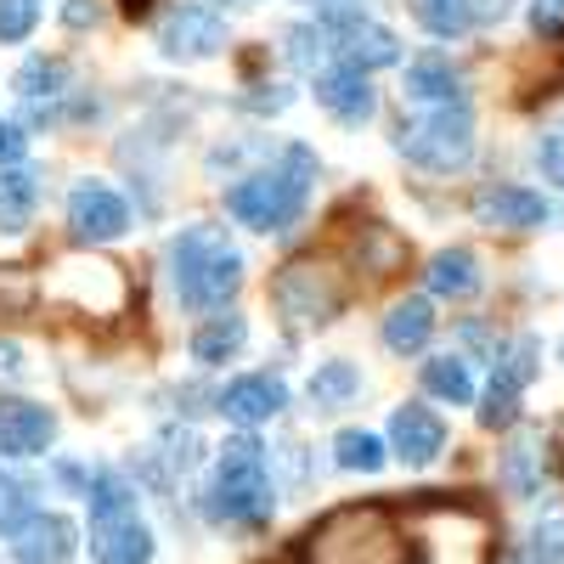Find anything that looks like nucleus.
<instances>
[{"instance_id":"1a4fd4ad","label":"nucleus","mask_w":564,"mask_h":564,"mask_svg":"<svg viewBox=\"0 0 564 564\" xmlns=\"http://www.w3.org/2000/svg\"><path fill=\"white\" fill-rule=\"evenodd\" d=\"M130 226V204L102 181H79L68 193V231L79 243H113Z\"/></svg>"},{"instance_id":"79ce46f5","label":"nucleus","mask_w":564,"mask_h":564,"mask_svg":"<svg viewBox=\"0 0 564 564\" xmlns=\"http://www.w3.org/2000/svg\"><path fill=\"white\" fill-rule=\"evenodd\" d=\"M0 372H18V350L12 345H0Z\"/></svg>"},{"instance_id":"aec40b11","label":"nucleus","mask_w":564,"mask_h":564,"mask_svg":"<svg viewBox=\"0 0 564 564\" xmlns=\"http://www.w3.org/2000/svg\"><path fill=\"white\" fill-rule=\"evenodd\" d=\"M430 334H435L430 300H401V305H390V316H384V345H390L395 356L423 350V345H430Z\"/></svg>"},{"instance_id":"a19ab883","label":"nucleus","mask_w":564,"mask_h":564,"mask_svg":"<svg viewBox=\"0 0 564 564\" xmlns=\"http://www.w3.org/2000/svg\"><path fill=\"white\" fill-rule=\"evenodd\" d=\"M468 12H475V23H480V18H502L508 0H468Z\"/></svg>"},{"instance_id":"f257e3e1","label":"nucleus","mask_w":564,"mask_h":564,"mask_svg":"<svg viewBox=\"0 0 564 564\" xmlns=\"http://www.w3.org/2000/svg\"><path fill=\"white\" fill-rule=\"evenodd\" d=\"M300 564H406V531L384 502H345L305 531Z\"/></svg>"},{"instance_id":"20e7f679","label":"nucleus","mask_w":564,"mask_h":564,"mask_svg":"<svg viewBox=\"0 0 564 564\" xmlns=\"http://www.w3.org/2000/svg\"><path fill=\"white\" fill-rule=\"evenodd\" d=\"M311 181H316V153L311 148H289L271 170H260V175L231 186L226 209L238 215L243 226H254V231H289L305 215Z\"/></svg>"},{"instance_id":"dca6fc26","label":"nucleus","mask_w":564,"mask_h":564,"mask_svg":"<svg viewBox=\"0 0 564 564\" xmlns=\"http://www.w3.org/2000/svg\"><path fill=\"white\" fill-rule=\"evenodd\" d=\"M97 289H102L113 305H124V276H119V265H102V260H74V265H57L52 294L74 300L79 311H97Z\"/></svg>"},{"instance_id":"4c0bfd02","label":"nucleus","mask_w":564,"mask_h":564,"mask_svg":"<svg viewBox=\"0 0 564 564\" xmlns=\"http://www.w3.org/2000/svg\"><path fill=\"white\" fill-rule=\"evenodd\" d=\"M23 148H29V135H23V124H12V119H0V164H12V159H23Z\"/></svg>"},{"instance_id":"c85d7f7f","label":"nucleus","mask_w":564,"mask_h":564,"mask_svg":"<svg viewBox=\"0 0 564 564\" xmlns=\"http://www.w3.org/2000/svg\"><path fill=\"white\" fill-rule=\"evenodd\" d=\"M334 463L339 468H361V475H372V468H384V441L367 435V430H345L334 441Z\"/></svg>"},{"instance_id":"4468645a","label":"nucleus","mask_w":564,"mask_h":564,"mask_svg":"<svg viewBox=\"0 0 564 564\" xmlns=\"http://www.w3.org/2000/svg\"><path fill=\"white\" fill-rule=\"evenodd\" d=\"M282 406H289V384L271 379V372H249V379L226 384V395H220V412H226L231 423H243V430H254V423L276 417Z\"/></svg>"},{"instance_id":"2eb2a0df","label":"nucleus","mask_w":564,"mask_h":564,"mask_svg":"<svg viewBox=\"0 0 564 564\" xmlns=\"http://www.w3.org/2000/svg\"><path fill=\"white\" fill-rule=\"evenodd\" d=\"M390 441H395V452L412 463V468H423V463H435L441 452H446V423L430 412V406H395V417H390Z\"/></svg>"},{"instance_id":"e433bc0d","label":"nucleus","mask_w":564,"mask_h":564,"mask_svg":"<svg viewBox=\"0 0 564 564\" xmlns=\"http://www.w3.org/2000/svg\"><path fill=\"white\" fill-rule=\"evenodd\" d=\"M531 29L558 40L564 34V0H531Z\"/></svg>"},{"instance_id":"6e6552de","label":"nucleus","mask_w":564,"mask_h":564,"mask_svg":"<svg viewBox=\"0 0 564 564\" xmlns=\"http://www.w3.org/2000/svg\"><path fill=\"white\" fill-rule=\"evenodd\" d=\"M395 148L423 170H463L468 153H475V119H468L463 108H435L423 119H406Z\"/></svg>"},{"instance_id":"f03ea898","label":"nucleus","mask_w":564,"mask_h":564,"mask_svg":"<svg viewBox=\"0 0 564 564\" xmlns=\"http://www.w3.org/2000/svg\"><path fill=\"white\" fill-rule=\"evenodd\" d=\"M491 520L463 497H423L406 508V564H480Z\"/></svg>"},{"instance_id":"7c9ffc66","label":"nucleus","mask_w":564,"mask_h":564,"mask_svg":"<svg viewBox=\"0 0 564 564\" xmlns=\"http://www.w3.org/2000/svg\"><path fill=\"white\" fill-rule=\"evenodd\" d=\"M29 305H34V276L23 265H0V322L23 316Z\"/></svg>"},{"instance_id":"7ed1b4c3","label":"nucleus","mask_w":564,"mask_h":564,"mask_svg":"<svg viewBox=\"0 0 564 564\" xmlns=\"http://www.w3.org/2000/svg\"><path fill=\"white\" fill-rule=\"evenodd\" d=\"M170 282H175V294L181 305H193V311H220L231 294H238V282H243V254L231 249V238L220 226H186L181 238L170 243Z\"/></svg>"},{"instance_id":"cd10ccee","label":"nucleus","mask_w":564,"mask_h":564,"mask_svg":"<svg viewBox=\"0 0 564 564\" xmlns=\"http://www.w3.org/2000/svg\"><path fill=\"white\" fill-rule=\"evenodd\" d=\"M356 390H361V372L350 361H327V367L311 372V401L316 406H345Z\"/></svg>"},{"instance_id":"2f4dec72","label":"nucleus","mask_w":564,"mask_h":564,"mask_svg":"<svg viewBox=\"0 0 564 564\" xmlns=\"http://www.w3.org/2000/svg\"><path fill=\"white\" fill-rule=\"evenodd\" d=\"M29 513H34V508H29V486H23L18 475H0V531L12 536Z\"/></svg>"},{"instance_id":"f704fd0d","label":"nucleus","mask_w":564,"mask_h":564,"mask_svg":"<svg viewBox=\"0 0 564 564\" xmlns=\"http://www.w3.org/2000/svg\"><path fill=\"white\" fill-rule=\"evenodd\" d=\"M536 159H542L547 181H558V186H564V119H558L553 130H542V148H536Z\"/></svg>"},{"instance_id":"37998d69","label":"nucleus","mask_w":564,"mask_h":564,"mask_svg":"<svg viewBox=\"0 0 564 564\" xmlns=\"http://www.w3.org/2000/svg\"><path fill=\"white\" fill-rule=\"evenodd\" d=\"M119 7H124L130 18H141V12H148V7H153V0H119Z\"/></svg>"},{"instance_id":"412c9836","label":"nucleus","mask_w":564,"mask_h":564,"mask_svg":"<svg viewBox=\"0 0 564 564\" xmlns=\"http://www.w3.org/2000/svg\"><path fill=\"white\" fill-rule=\"evenodd\" d=\"M34 204H40V175L23 164L0 170V231H23Z\"/></svg>"},{"instance_id":"58836bf2","label":"nucleus","mask_w":564,"mask_h":564,"mask_svg":"<svg viewBox=\"0 0 564 564\" xmlns=\"http://www.w3.org/2000/svg\"><path fill=\"white\" fill-rule=\"evenodd\" d=\"M311 7H316V18H322V23H345V18L361 7V0H311Z\"/></svg>"},{"instance_id":"423d86ee","label":"nucleus","mask_w":564,"mask_h":564,"mask_svg":"<svg viewBox=\"0 0 564 564\" xmlns=\"http://www.w3.org/2000/svg\"><path fill=\"white\" fill-rule=\"evenodd\" d=\"M209 513L226 525H265L271 520V475L260 441H226L209 475Z\"/></svg>"},{"instance_id":"6ab92c4d","label":"nucleus","mask_w":564,"mask_h":564,"mask_svg":"<svg viewBox=\"0 0 564 564\" xmlns=\"http://www.w3.org/2000/svg\"><path fill=\"white\" fill-rule=\"evenodd\" d=\"M316 102L345 119V124H361L372 113V85L361 68H334V74H316Z\"/></svg>"},{"instance_id":"c03bdc74","label":"nucleus","mask_w":564,"mask_h":564,"mask_svg":"<svg viewBox=\"0 0 564 564\" xmlns=\"http://www.w3.org/2000/svg\"><path fill=\"white\" fill-rule=\"evenodd\" d=\"M558 356H564V345H558Z\"/></svg>"},{"instance_id":"39448f33","label":"nucleus","mask_w":564,"mask_h":564,"mask_svg":"<svg viewBox=\"0 0 564 564\" xmlns=\"http://www.w3.org/2000/svg\"><path fill=\"white\" fill-rule=\"evenodd\" d=\"M85 502H90V558L97 564H148L153 558V531L135 520V491L124 475H90Z\"/></svg>"},{"instance_id":"5701e85b","label":"nucleus","mask_w":564,"mask_h":564,"mask_svg":"<svg viewBox=\"0 0 564 564\" xmlns=\"http://www.w3.org/2000/svg\"><path fill=\"white\" fill-rule=\"evenodd\" d=\"M430 289L435 294H446V300H463V294H475L480 289V260L468 254V249H446V254H435L430 260Z\"/></svg>"},{"instance_id":"a211bd4d","label":"nucleus","mask_w":564,"mask_h":564,"mask_svg":"<svg viewBox=\"0 0 564 564\" xmlns=\"http://www.w3.org/2000/svg\"><path fill=\"white\" fill-rule=\"evenodd\" d=\"M475 215H480L486 226H502V231H531V226H542L553 209H547L536 193H525V186H486V193L475 198Z\"/></svg>"},{"instance_id":"473e14b6","label":"nucleus","mask_w":564,"mask_h":564,"mask_svg":"<svg viewBox=\"0 0 564 564\" xmlns=\"http://www.w3.org/2000/svg\"><path fill=\"white\" fill-rule=\"evenodd\" d=\"M40 23V0H0V40H29Z\"/></svg>"},{"instance_id":"c756f323","label":"nucleus","mask_w":564,"mask_h":564,"mask_svg":"<svg viewBox=\"0 0 564 564\" xmlns=\"http://www.w3.org/2000/svg\"><path fill=\"white\" fill-rule=\"evenodd\" d=\"M322 57H334V23H300L289 34V63L294 68H316Z\"/></svg>"},{"instance_id":"0eeeda50","label":"nucleus","mask_w":564,"mask_h":564,"mask_svg":"<svg viewBox=\"0 0 564 564\" xmlns=\"http://www.w3.org/2000/svg\"><path fill=\"white\" fill-rule=\"evenodd\" d=\"M271 300H276V311L289 316L294 327H322V322L339 316L345 282H339L334 265H322L316 254H300V260H289L271 276Z\"/></svg>"},{"instance_id":"f8f14e48","label":"nucleus","mask_w":564,"mask_h":564,"mask_svg":"<svg viewBox=\"0 0 564 564\" xmlns=\"http://www.w3.org/2000/svg\"><path fill=\"white\" fill-rule=\"evenodd\" d=\"M159 45L170 57H186V63H198V57H215L220 45H226V18L215 7H181L164 18L159 29Z\"/></svg>"},{"instance_id":"9b49d317","label":"nucleus","mask_w":564,"mask_h":564,"mask_svg":"<svg viewBox=\"0 0 564 564\" xmlns=\"http://www.w3.org/2000/svg\"><path fill=\"white\" fill-rule=\"evenodd\" d=\"M536 372V339H520L502 361H497V379L486 390V406H480V423L486 430H508L513 417H520V390L531 384Z\"/></svg>"},{"instance_id":"9d476101","label":"nucleus","mask_w":564,"mask_h":564,"mask_svg":"<svg viewBox=\"0 0 564 564\" xmlns=\"http://www.w3.org/2000/svg\"><path fill=\"white\" fill-rule=\"evenodd\" d=\"M7 547H12L18 564H68L74 547H79V531H74V520H63V513L34 508L29 520L7 536Z\"/></svg>"},{"instance_id":"a878e982","label":"nucleus","mask_w":564,"mask_h":564,"mask_svg":"<svg viewBox=\"0 0 564 564\" xmlns=\"http://www.w3.org/2000/svg\"><path fill=\"white\" fill-rule=\"evenodd\" d=\"M18 90H23V102L40 113L52 97H63V90H68V63H57V57H34V63L18 74Z\"/></svg>"},{"instance_id":"b1692460","label":"nucleus","mask_w":564,"mask_h":564,"mask_svg":"<svg viewBox=\"0 0 564 564\" xmlns=\"http://www.w3.org/2000/svg\"><path fill=\"white\" fill-rule=\"evenodd\" d=\"M243 339H249L243 316H209L198 334H193V356H198L204 367H215V361H231V356H238Z\"/></svg>"},{"instance_id":"c9c22d12","label":"nucleus","mask_w":564,"mask_h":564,"mask_svg":"<svg viewBox=\"0 0 564 564\" xmlns=\"http://www.w3.org/2000/svg\"><path fill=\"white\" fill-rule=\"evenodd\" d=\"M531 457H536V446H525V441H520V446L508 452V486H513V491H536V475H531Z\"/></svg>"},{"instance_id":"bb28decb","label":"nucleus","mask_w":564,"mask_h":564,"mask_svg":"<svg viewBox=\"0 0 564 564\" xmlns=\"http://www.w3.org/2000/svg\"><path fill=\"white\" fill-rule=\"evenodd\" d=\"M412 7V18L430 29V34H441V40H457L468 23H475V12H468V0H406Z\"/></svg>"},{"instance_id":"ddd939ff","label":"nucleus","mask_w":564,"mask_h":564,"mask_svg":"<svg viewBox=\"0 0 564 564\" xmlns=\"http://www.w3.org/2000/svg\"><path fill=\"white\" fill-rule=\"evenodd\" d=\"M57 435V417L34 406V401H18V395H0V452H12V457H34L45 452Z\"/></svg>"},{"instance_id":"72a5a7b5","label":"nucleus","mask_w":564,"mask_h":564,"mask_svg":"<svg viewBox=\"0 0 564 564\" xmlns=\"http://www.w3.org/2000/svg\"><path fill=\"white\" fill-rule=\"evenodd\" d=\"M564 558V520L531 531V564H558Z\"/></svg>"},{"instance_id":"393cba45","label":"nucleus","mask_w":564,"mask_h":564,"mask_svg":"<svg viewBox=\"0 0 564 564\" xmlns=\"http://www.w3.org/2000/svg\"><path fill=\"white\" fill-rule=\"evenodd\" d=\"M423 390L452 401V406H468L475 401V379H468V367L457 356H435V361H423Z\"/></svg>"},{"instance_id":"f3484780","label":"nucleus","mask_w":564,"mask_h":564,"mask_svg":"<svg viewBox=\"0 0 564 564\" xmlns=\"http://www.w3.org/2000/svg\"><path fill=\"white\" fill-rule=\"evenodd\" d=\"M334 52L345 57V68H384V63H395L401 57V45H395V34L390 29H379V23H356V18H345V23H334Z\"/></svg>"},{"instance_id":"ea45409f","label":"nucleus","mask_w":564,"mask_h":564,"mask_svg":"<svg viewBox=\"0 0 564 564\" xmlns=\"http://www.w3.org/2000/svg\"><path fill=\"white\" fill-rule=\"evenodd\" d=\"M63 18H68V29H85V23L97 29L102 12H97V0H68V12H63Z\"/></svg>"},{"instance_id":"4be33fe9","label":"nucleus","mask_w":564,"mask_h":564,"mask_svg":"<svg viewBox=\"0 0 564 564\" xmlns=\"http://www.w3.org/2000/svg\"><path fill=\"white\" fill-rule=\"evenodd\" d=\"M406 97H417V102H446V108H452V97H463V74H457L446 57H417V63L406 68Z\"/></svg>"}]
</instances>
